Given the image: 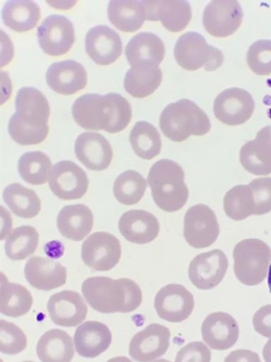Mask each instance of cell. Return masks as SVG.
I'll return each mask as SVG.
<instances>
[{
    "instance_id": "cell-1",
    "label": "cell",
    "mask_w": 271,
    "mask_h": 362,
    "mask_svg": "<svg viewBox=\"0 0 271 362\" xmlns=\"http://www.w3.org/2000/svg\"><path fill=\"white\" fill-rule=\"evenodd\" d=\"M75 122L88 130H104L116 134L124 130L132 117L128 101L121 94L86 93L78 98L71 106Z\"/></svg>"
},
{
    "instance_id": "cell-2",
    "label": "cell",
    "mask_w": 271,
    "mask_h": 362,
    "mask_svg": "<svg viewBox=\"0 0 271 362\" xmlns=\"http://www.w3.org/2000/svg\"><path fill=\"white\" fill-rule=\"evenodd\" d=\"M81 291L92 309L104 314L133 312L143 300L140 286L128 278L88 277L83 282Z\"/></svg>"
},
{
    "instance_id": "cell-3",
    "label": "cell",
    "mask_w": 271,
    "mask_h": 362,
    "mask_svg": "<svg viewBox=\"0 0 271 362\" xmlns=\"http://www.w3.org/2000/svg\"><path fill=\"white\" fill-rule=\"evenodd\" d=\"M182 167L169 159H160L150 168L147 184L156 205L165 212L172 213L186 204L189 191L184 181Z\"/></svg>"
},
{
    "instance_id": "cell-4",
    "label": "cell",
    "mask_w": 271,
    "mask_h": 362,
    "mask_svg": "<svg viewBox=\"0 0 271 362\" xmlns=\"http://www.w3.org/2000/svg\"><path fill=\"white\" fill-rule=\"evenodd\" d=\"M159 127L170 140L182 142L191 135L203 136L211 128L209 117L194 102L183 98L167 105L159 117Z\"/></svg>"
},
{
    "instance_id": "cell-5",
    "label": "cell",
    "mask_w": 271,
    "mask_h": 362,
    "mask_svg": "<svg viewBox=\"0 0 271 362\" xmlns=\"http://www.w3.org/2000/svg\"><path fill=\"white\" fill-rule=\"evenodd\" d=\"M233 259L236 279L246 286H256L261 284L268 275L271 249L262 240L246 238L235 245Z\"/></svg>"
},
{
    "instance_id": "cell-6",
    "label": "cell",
    "mask_w": 271,
    "mask_h": 362,
    "mask_svg": "<svg viewBox=\"0 0 271 362\" xmlns=\"http://www.w3.org/2000/svg\"><path fill=\"white\" fill-rule=\"evenodd\" d=\"M174 58L187 71L202 67L207 71L217 69L224 62L222 52L210 45L197 32H187L179 37L174 46Z\"/></svg>"
},
{
    "instance_id": "cell-7",
    "label": "cell",
    "mask_w": 271,
    "mask_h": 362,
    "mask_svg": "<svg viewBox=\"0 0 271 362\" xmlns=\"http://www.w3.org/2000/svg\"><path fill=\"white\" fill-rule=\"evenodd\" d=\"M183 237L193 248L203 249L212 245L219 234V226L214 211L207 205L191 206L183 218Z\"/></svg>"
},
{
    "instance_id": "cell-8",
    "label": "cell",
    "mask_w": 271,
    "mask_h": 362,
    "mask_svg": "<svg viewBox=\"0 0 271 362\" xmlns=\"http://www.w3.org/2000/svg\"><path fill=\"white\" fill-rule=\"evenodd\" d=\"M121 256L120 241L105 231L92 233L82 244L81 258L84 264L96 271L111 270L119 263Z\"/></svg>"
},
{
    "instance_id": "cell-9",
    "label": "cell",
    "mask_w": 271,
    "mask_h": 362,
    "mask_svg": "<svg viewBox=\"0 0 271 362\" xmlns=\"http://www.w3.org/2000/svg\"><path fill=\"white\" fill-rule=\"evenodd\" d=\"M49 187L60 199H79L88 192L89 179L86 173L74 162L61 160L51 170Z\"/></svg>"
},
{
    "instance_id": "cell-10",
    "label": "cell",
    "mask_w": 271,
    "mask_h": 362,
    "mask_svg": "<svg viewBox=\"0 0 271 362\" xmlns=\"http://www.w3.org/2000/svg\"><path fill=\"white\" fill-rule=\"evenodd\" d=\"M38 43L42 51L52 57L66 54L75 42L72 22L61 15H49L37 28Z\"/></svg>"
},
{
    "instance_id": "cell-11",
    "label": "cell",
    "mask_w": 271,
    "mask_h": 362,
    "mask_svg": "<svg viewBox=\"0 0 271 362\" xmlns=\"http://www.w3.org/2000/svg\"><path fill=\"white\" fill-rule=\"evenodd\" d=\"M255 102L245 89L233 87L227 88L215 99L214 115L224 124L236 126L245 123L252 116Z\"/></svg>"
},
{
    "instance_id": "cell-12",
    "label": "cell",
    "mask_w": 271,
    "mask_h": 362,
    "mask_svg": "<svg viewBox=\"0 0 271 362\" xmlns=\"http://www.w3.org/2000/svg\"><path fill=\"white\" fill-rule=\"evenodd\" d=\"M243 10L235 0H214L205 8L203 24L215 37H226L234 33L241 24Z\"/></svg>"
},
{
    "instance_id": "cell-13",
    "label": "cell",
    "mask_w": 271,
    "mask_h": 362,
    "mask_svg": "<svg viewBox=\"0 0 271 362\" xmlns=\"http://www.w3.org/2000/svg\"><path fill=\"white\" fill-rule=\"evenodd\" d=\"M194 305L193 294L183 285L178 284H169L162 287L154 300V307L158 317L174 323L186 320L192 313Z\"/></svg>"
},
{
    "instance_id": "cell-14",
    "label": "cell",
    "mask_w": 271,
    "mask_h": 362,
    "mask_svg": "<svg viewBox=\"0 0 271 362\" xmlns=\"http://www.w3.org/2000/svg\"><path fill=\"white\" fill-rule=\"evenodd\" d=\"M228 266V259L224 252L219 249H214L196 255L191 261L188 278L198 289L210 290L222 281Z\"/></svg>"
},
{
    "instance_id": "cell-15",
    "label": "cell",
    "mask_w": 271,
    "mask_h": 362,
    "mask_svg": "<svg viewBox=\"0 0 271 362\" xmlns=\"http://www.w3.org/2000/svg\"><path fill=\"white\" fill-rule=\"evenodd\" d=\"M15 107L16 112L11 119L34 128H49L50 106L47 98L38 89L20 88L15 98Z\"/></svg>"
},
{
    "instance_id": "cell-16",
    "label": "cell",
    "mask_w": 271,
    "mask_h": 362,
    "mask_svg": "<svg viewBox=\"0 0 271 362\" xmlns=\"http://www.w3.org/2000/svg\"><path fill=\"white\" fill-rule=\"evenodd\" d=\"M169 339L170 331L166 326L150 324L132 337L128 354L137 362H151L167 352Z\"/></svg>"
},
{
    "instance_id": "cell-17",
    "label": "cell",
    "mask_w": 271,
    "mask_h": 362,
    "mask_svg": "<svg viewBox=\"0 0 271 362\" xmlns=\"http://www.w3.org/2000/svg\"><path fill=\"white\" fill-rule=\"evenodd\" d=\"M142 3L146 20L159 21L171 33L183 30L192 18L191 5L184 0H145Z\"/></svg>"
},
{
    "instance_id": "cell-18",
    "label": "cell",
    "mask_w": 271,
    "mask_h": 362,
    "mask_svg": "<svg viewBox=\"0 0 271 362\" xmlns=\"http://www.w3.org/2000/svg\"><path fill=\"white\" fill-rule=\"evenodd\" d=\"M85 47L90 58L100 66L114 63L122 53V42L119 35L104 25H95L88 31Z\"/></svg>"
},
{
    "instance_id": "cell-19",
    "label": "cell",
    "mask_w": 271,
    "mask_h": 362,
    "mask_svg": "<svg viewBox=\"0 0 271 362\" xmlns=\"http://www.w3.org/2000/svg\"><path fill=\"white\" fill-rule=\"evenodd\" d=\"M49 316L57 325L74 327L86 318L88 307L81 296L71 290H64L51 296L47 305Z\"/></svg>"
},
{
    "instance_id": "cell-20",
    "label": "cell",
    "mask_w": 271,
    "mask_h": 362,
    "mask_svg": "<svg viewBox=\"0 0 271 362\" xmlns=\"http://www.w3.org/2000/svg\"><path fill=\"white\" fill-rule=\"evenodd\" d=\"M203 341L215 350L224 351L232 347L239 336L236 320L229 313L215 312L209 314L201 325Z\"/></svg>"
},
{
    "instance_id": "cell-21",
    "label": "cell",
    "mask_w": 271,
    "mask_h": 362,
    "mask_svg": "<svg viewBox=\"0 0 271 362\" xmlns=\"http://www.w3.org/2000/svg\"><path fill=\"white\" fill-rule=\"evenodd\" d=\"M46 81L54 92L71 95L85 88L88 75L80 63L67 59L54 62L49 66L46 72Z\"/></svg>"
},
{
    "instance_id": "cell-22",
    "label": "cell",
    "mask_w": 271,
    "mask_h": 362,
    "mask_svg": "<svg viewBox=\"0 0 271 362\" xmlns=\"http://www.w3.org/2000/svg\"><path fill=\"white\" fill-rule=\"evenodd\" d=\"M74 151L79 161L94 171L106 170L113 158V150L109 142L101 134L96 132H83L78 136Z\"/></svg>"
},
{
    "instance_id": "cell-23",
    "label": "cell",
    "mask_w": 271,
    "mask_h": 362,
    "mask_svg": "<svg viewBox=\"0 0 271 362\" xmlns=\"http://www.w3.org/2000/svg\"><path fill=\"white\" fill-rule=\"evenodd\" d=\"M239 161L251 174L265 176L271 173V125L262 128L255 139L241 146Z\"/></svg>"
},
{
    "instance_id": "cell-24",
    "label": "cell",
    "mask_w": 271,
    "mask_h": 362,
    "mask_svg": "<svg viewBox=\"0 0 271 362\" xmlns=\"http://www.w3.org/2000/svg\"><path fill=\"white\" fill-rule=\"evenodd\" d=\"M24 274L31 286L49 291L65 284L67 269L59 262L33 256L26 262Z\"/></svg>"
},
{
    "instance_id": "cell-25",
    "label": "cell",
    "mask_w": 271,
    "mask_h": 362,
    "mask_svg": "<svg viewBox=\"0 0 271 362\" xmlns=\"http://www.w3.org/2000/svg\"><path fill=\"white\" fill-rule=\"evenodd\" d=\"M118 227L127 241L138 245L153 241L159 232V223L156 216L141 209L124 212L119 220Z\"/></svg>"
},
{
    "instance_id": "cell-26",
    "label": "cell",
    "mask_w": 271,
    "mask_h": 362,
    "mask_svg": "<svg viewBox=\"0 0 271 362\" xmlns=\"http://www.w3.org/2000/svg\"><path fill=\"white\" fill-rule=\"evenodd\" d=\"M112 336L104 323L88 320L78 326L75 332L73 342L76 352L84 358H95L110 346Z\"/></svg>"
},
{
    "instance_id": "cell-27",
    "label": "cell",
    "mask_w": 271,
    "mask_h": 362,
    "mask_svg": "<svg viewBox=\"0 0 271 362\" xmlns=\"http://www.w3.org/2000/svg\"><path fill=\"white\" fill-rule=\"evenodd\" d=\"M93 222L92 211L83 204L64 206L56 218L61 235L73 241L83 240L92 230Z\"/></svg>"
},
{
    "instance_id": "cell-28",
    "label": "cell",
    "mask_w": 271,
    "mask_h": 362,
    "mask_svg": "<svg viewBox=\"0 0 271 362\" xmlns=\"http://www.w3.org/2000/svg\"><path fill=\"white\" fill-rule=\"evenodd\" d=\"M162 72L159 66L146 62L128 69L124 79V87L133 98H144L152 94L160 86Z\"/></svg>"
},
{
    "instance_id": "cell-29",
    "label": "cell",
    "mask_w": 271,
    "mask_h": 362,
    "mask_svg": "<svg viewBox=\"0 0 271 362\" xmlns=\"http://www.w3.org/2000/svg\"><path fill=\"white\" fill-rule=\"evenodd\" d=\"M125 54L131 66L146 62L159 66L164 58L165 47L162 40L155 34L141 32L134 35L127 43Z\"/></svg>"
},
{
    "instance_id": "cell-30",
    "label": "cell",
    "mask_w": 271,
    "mask_h": 362,
    "mask_svg": "<svg viewBox=\"0 0 271 362\" xmlns=\"http://www.w3.org/2000/svg\"><path fill=\"white\" fill-rule=\"evenodd\" d=\"M36 351L41 362H71L75 354L71 337L59 329L44 333L37 341Z\"/></svg>"
},
{
    "instance_id": "cell-31",
    "label": "cell",
    "mask_w": 271,
    "mask_h": 362,
    "mask_svg": "<svg viewBox=\"0 0 271 362\" xmlns=\"http://www.w3.org/2000/svg\"><path fill=\"white\" fill-rule=\"evenodd\" d=\"M40 18L39 6L32 1H8L4 5L1 11L4 24L17 33L32 30Z\"/></svg>"
},
{
    "instance_id": "cell-32",
    "label": "cell",
    "mask_w": 271,
    "mask_h": 362,
    "mask_svg": "<svg viewBox=\"0 0 271 362\" xmlns=\"http://www.w3.org/2000/svg\"><path fill=\"white\" fill-rule=\"evenodd\" d=\"M110 23L124 33H134L143 25L145 9L142 1H110L107 7Z\"/></svg>"
},
{
    "instance_id": "cell-33",
    "label": "cell",
    "mask_w": 271,
    "mask_h": 362,
    "mask_svg": "<svg viewBox=\"0 0 271 362\" xmlns=\"http://www.w3.org/2000/svg\"><path fill=\"white\" fill-rule=\"evenodd\" d=\"M32 303V296L24 286L9 282L6 276L1 274V313L8 317H21L30 311Z\"/></svg>"
},
{
    "instance_id": "cell-34",
    "label": "cell",
    "mask_w": 271,
    "mask_h": 362,
    "mask_svg": "<svg viewBox=\"0 0 271 362\" xmlns=\"http://www.w3.org/2000/svg\"><path fill=\"white\" fill-rule=\"evenodd\" d=\"M3 199L12 212L23 218H32L38 215L42 204L36 192L19 183L7 185Z\"/></svg>"
},
{
    "instance_id": "cell-35",
    "label": "cell",
    "mask_w": 271,
    "mask_h": 362,
    "mask_svg": "<svg viewBox=\"0 0 271 362\" xmlns=\"http://www.w3.org/2000/svg\"><path fill=\"white\" fill-rule=\"evenodd\" d=\"M129 141L136 155L144 160L154 158L162 148L158 130L146 121H138L135 124L129 134Z\"/></svg>"
},
{
    "instance_id": "cell-36",
    "label": "cell",
    "mask_w": 271,
    "mask_h": 362,
    "mask_svg": "<svg viewBox=\"0 0 271 362\" xmlns=\"http://www.w3.org/2000/svg\"><path fill=\"white\" fill-rule=\"evenodd\" d=\"M39 233L28 225L13 229L8 235L4 245L6 256L11 260H23L32 255L37 248Z\"/></svg>"
},
{
    "instance_id": "cell-37",
    "label": "cell",
    "mask_w": 271,
    "mask_h": 362,
    "mask_svg": "<svg viewBox=\"0 0 271 362\" xmlns=\"http://www.w3.org/2000/svg\"><path fill=\"white\" fill-rule=\"evenodd\" d=\"M52 165V160L44 153L29 151L20 157L18 170L25 182L32 185H41L49 180Z\"/></svg>"
},
{
    "instance_id": "cell-38",
    "label": "cell",
    "mask_w": 271,
    "mask_h": 362,
    "mask_svg": "<svg viewBox=\"0 0 271 362\" xmlns=\"http://www.w3.org/2000/svg\"><path fill=\"white\" fill-rule=\"evenodd\" d=\"M147 188V181L138 172L128 170L121 173L113 185V194L121 204L131 206L138 203Z\"/></svg>"
},
{
    "instance_id": "cell-39",
    "label": "cell",
    "mask_w": 271,
    "mask_h": 362,
    "mask_svg": "<svg viewBox=\"0 0 271 362\" xmlns=\"http://www.w3.org/2000/svg\"><path fill=\"white\" fill-rule=\"evenodd\" d=\"M223 208L226 215L236 221L253 215L255 202L248 185H239L229 189L223 199Z\"/></svg>"
},
{
    "instance_id": "cell-40",
    "label": "cell",
    "mask_w": 271,
    "mask_h": 362,
    "mask_svg": "<svg viewBox=\"0 0 271 362\" xmlns=\"http://www.w3.org/2000/svg\"><path fill=\"white\" fill-rule=\"evenodd\" d=\"M246 62L255 74H271V40H258L253 42L247 52Z\"/></svg>"
},
{
    "instance_id": "cell-41",
    "label": "cell",
    "mask_w": 271,
    "mask_h": 362,
    "mask_svg": "<svg viewBox=\"0 0 271 362\" xmlns=\"http://www.w3.org/2000/svg\"><path fill=\"white\" fill-rule=\"evenodd\" d=\"M27 337L16 324L4 320H0V350L8 355L22 352L27 346Z\"/></svg>"
},
{
    "instance_id": "cell-42",
    "label": "cell",
    "mask_w": 271,
    "mask_h": 362,
    "mask_svg": "<svg viewBox=\"0 0 271 362\" xmlns=\"http://www.w3.org/2000/svg\"><path fill=\"white\" fill-rule=\"evenodd\" d=\"M248 186L252 190L255 210L253 215L261 216L271 211V177H262L251 180Z\"/></svg>"
},
{
    "instance_id": "cell-43",
    "label": "cell",
    "mask_w": 271,
    "mask_h": 362,
    "mask_svg": "<svg viewBox=\"0 0 271 362\" xmlns=\"http://www.w3.org/2000/svg\"><path fill=\"white\" fill-rule=\"evenodd\" d=\"M211 351L202 341L189 342L181 348L174 362H210Z\"/></svg>"
},
{
    "instance_id": "cell-44",
    "label": "cell",
    "mask_w": 271,
    "mask_h": 362,
    "mask_svg": "<svg viewBox=\"0 0 271 362\" xmlns=\"http://www.w3.org/2000/svg\"><path fill=\"white\" fill-rule=\"evenodd\" d=\"M254 330L264 337L271 338V304L260 307L253 316Z\"/></svg>"
},
{
    "instance_id": "cell-45",
    "label": "cell",
    "mask_w": 271,
    "mask_h": 362,
    "mask_svg": "<svg viewBox=\"0 0 271 362\" xmlns=\"http://www.w3.org/2000/svg\"><path fill=\"white\" fill-rule=\"evenodd\" d=\"M224 362H262L258 354L248 349H236L231 351Z\"/></svg>"
},
{
    "instance_id": "cell-46",
    "label": "cell",
    "mask_w": 271,
    "mask_h": 362,
    "mask_svg": "<svg viewBox=\"0 0 271 362\" xmlns=\"http://www.w3.org/2000/svg\"><path fill=\"white\" fill-rule=\"evenodd\" d=\"M50 6L60 10H68L73 8L77 1H46Z\"/></svg>"
},
{
    "instance_id": "cell-47",
    "label": "cell",
    "mask_w": 271,
    "mask_h": 362,
    "mask_svg": "<svg viewBox=\"0 0 271 362\" xmlns=\"http://www.w3.org/2000/svg\"><path fill=\"white\" fill-rule=\"evenodd\" d=\"M262 353L264 361L271 362V338L264 345Z\"/></svg>"
},
{
    "instance_id": "cell-48",
    "label": "cell",
    "mask_w": 271,
    "mask_h": 362,
    "mask_svg": "<svg viewBox=\"0 0 271 362\" xmlns=\"http://www.w3.org/2000/svg\"><path fill=\"white\" fill-rule=\"evenodd\" d=\"M107 362H133L126 356H115L110 358Z\"/></svg>"
},
{
    "instance_id": "cell-49",
    "label": "cell",
    "mask_w": 271,
    "mask_h": 362,
    "mask_svg": "<svg viewBox=\"0 0 271 362\" xmlns=\"http://www.w3.org/2000/svg\"><path fill=\"white\" fill-rule=\"evenodd\" d=\"M267 284H268V287H269V289H270V291L271 293V264H270L268 275H267Z\"/></svg>"
},
{
    "instance_id": "cell-50",
    "label": "cell",
    "mask_w": 271,
    "mask_h": 362,
    "mask_svg": "<svg viewBox=\"0 0 271 362\" xmlns=\"http://www.w3.org/2000/svg\"><path fill=\"white\" fill-rule=\"evenodd\" d=\"M151 362H171V361H168L167 359H164V358H159V359H157V360L152 361Z\"/></svg>"
},
{
    "instance_id": "cell-51",
    "label": "cell",
    "mask_w": 271,
    "mask_h": 362,
    "mask_svg": "<svg viewBox=\"0 0 271 362\" xmlns=\"http://www.w3.org/2000/svg\"><path fill=\"white\" fill-rule=\"evenodd\" d=\"M23 362H34V361H23Z\"/></svg>"
}]
</instances>
